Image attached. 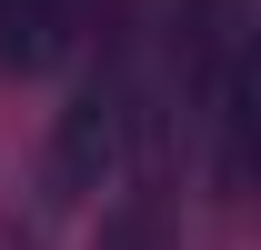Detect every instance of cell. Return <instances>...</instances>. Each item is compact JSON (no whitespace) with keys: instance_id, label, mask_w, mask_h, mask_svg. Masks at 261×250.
<instances>
[{"instance_id":"cell-1","label":"cell","mask_w":261,"mask_h":250,"mask_svg":"<svg viewBox=\"0 0 261 250\" xmlns=\"http://www.w3.org/2000/svg\"><path fill=\"white\" fill-rule=\"evenodd\" d=\"M181 50H191V110L201 140H211V190L221 200H251L261 180V50H251V0H191L181 20Z\"/></svg>"},{"instance_id":"cell-2","label":"cell","mask_w":261,"mask_h":250,"mask_svg":"<svg viewBox=\"0 0 261 250\" xmlns=\"http://www.w3.org/2000/svg\"><path fill=\"white\" fill-rule=\"evenodd\" d=\"M130 80L121 60H100L81 90H70V110L50 120V150H40V200L50 210H81V200H100V190L121 180V160H130Z\"/></svg>"},{"instance_id":"cell-3","label":"cell","mask_w":261,"mask_h":250,"mask_svg":"<svg viewBox=\"0 0 261 250\" xmlns=\"http://www.w3.org/2000/svg\"><path fill=\"white\" fill-rule=\"evenodd\" d=\"M81 20H91V0H0V70L20 80V70H50L81 50Z\"/></svg>"},{"instance_id":"cell-4","label":"cell","mask_w":261,"mask_h":250,"mask_svg":"<svg viewBox=\"0 0 261 250\" xmlns=\"http://www.w3.org/2000/svg\"><path fill=\"white\" fill-rule=\"evenodd\" d=\"M100 250H161V210H121L100 230Z\"/></svg>"},{"instance_id":"cell-5","label":"cell","mask_w":261,"mask_h":250,"mask_svg":"<svg viewBox=\"0 0 261 250\" xmlns=\"http://www.w3.org/2000/svg\"><path fill=\"white\" fill-rule=\"evenodd\" d=\"M0 250H31V240H20V230H0Z\"/></svg>"}]
</instances>
